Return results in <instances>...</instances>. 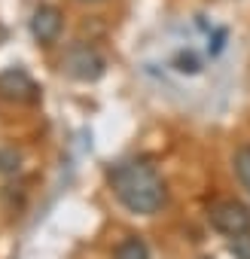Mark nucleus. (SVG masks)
<instances>
[{"label": "nucleus", "instance_id": "obj_1", "mask_svg": "<svg viewBox=\"0 0 250 259\" xmlns=\"http://www.w3.org/2000/svg\"><path fill=\"white\" fill-rule=\"evenodd\" d=\"M107 183L116 201L138 217H153L165 204V183L147 159H125L107 171Z\"/></svg>", "mask_w": 250, "mask_h": 259}, {"label": "nucleus", "instance_id": "obj_2", "mask_svg": "<svg viewBox=\"0 0 250 259\" xmlns=\"http://www.w3.org/2000/svg\"><path fill=\"white\" fill-rule=\"evenodd\" d=\"M107 70V58L92 43H70L61 55V73L76 82H98Z\"/></svg>", "mask_w": 250, "mask_h": 259}, {"label": "nucleus", "instance_id": "obj_3", "mask_svg": "<svg viewBox=\"0 0 250 259\" xmlns=\"http://www.w3.org/2000/svg\"><path fill=\"white\" fill-rule=\"evenodd\" d=\"M207 220H211V226L220 235L232 238V235H241V232L250 229V207L241 204V201H235V198H223V201L211 204Z\"/></svg>", "mask_w": 250, "mask_h": 259}, {"label": "nucleus", "instance_id": "obj_4", "mask_svg": "<svg viewBox=\"0 0 250 259\" xmlns=\"http://www.w3.org/2000/svg\"><path fill=\"white\" fill-rule=\"evenodd\" d=\"M40 98L37 82L31 79L28 70L22 67H7L0 73V101H10V104H34Z\"/></svg>", "mask_w": 250, "mask_h": 259}, {"label": "nucleus", "instance_id": "obj_5", "mask_svg": "<svg viewBox=\"0 0 250 259\" xmlns=\"http://www.w3.org/2000/svg\"><path fill=\"white\" fill-rule=\"evenodd\" d=\"M61 28H64V16H61L58 7L40 4V7L31 13V37H34L40 46H52V43L61 37Z\"/></svg>", "mask_w": 250, "mask_h": 259}, {"label": "nucleus", "instance_id": "obj_6", "mask_svg": "<svg viewBox=\"0 0 250 259\" xmlns=\"http://www.w3.org/2000/svg\"><path fill=\"white\" fill-rule=\"evenodd\" d=\"M113 259H150V247L141 235H129L122 238L113 250Z\"/></svg>", "mask_w": 250, "mask_h": 259}, {"label": "nucleus", "instance_id": "obj_7", "mask_svg": "<svg viewBox=\"0 0 250 259\" xmlns=\"http://www.w3.org/2000/svg\"><path fill=\"white\" fill-rule=\"evenodd\" d=\"M232 165H235V174H238L241 186L250 192V147H238V150H235Z\"/></svg>", "mask_w": 250, "mask_h": 259}, {"label": "nucleus", "instance_id": "obj_8", "mask_svg": "<svg viewBox=\"0 0 250 259\" xmlns=\"http://www.w3.org/2000/svg\"><path fill=\"white\" fill-rule=\"evenodd\" d=\"M229 253H232L235 259H250V229L229 238Z\"/></svg>", "mask_w": 250, "mask_h": 259}, {"label": "nucleus", "instance_id": "obj_9", "mask_svg": "<svg viewBox=\"0 0 250 259\" xmlns=\"http://www.w3.org/2000/svg\"><path fill=\"white\" fill-rule=\"evenodd\" d=\"M19 165H22V156L16 150H10V147L0 150V174H16Z\"/></svg>", "mask_w": 250, "mask_h": 259}, {"label": "nucleus", "instance_id": "obj_10", "mask_svg": "<svg viewBox=\"0 0 250 259\" xmlns=\"http://www.w3.org/2000/svg\"><path fill=\"white\" fill-rule=\"evenodd\" d=\"M177 64H180L177 70H183V73H195V70H198V61H195L192 55H180V58H177Z\"/></svg>", "mask_w": 250, "mask_h": 259}, {"label": "nucleus", "instance_id": "obj_11", "mask_svg": "<svg viewBox=\"0 0 250 259\" xmlns=\"http://www.w3.org/2000/svg\"><path fill=\"white\" fill-rule=\"evenodd\" d=\"M223 40H226V31H223V28H220V31H217V34H214V46H211V55H217V52H220V49H223Z\"/></svg>", "mask_w": 250, "mask_h": 259}, {"label": "nucleus", "instance_id": "obj_12", "mask_svg": "<svg viewBox=\"0 0 250 259\" xmlns=\"http://www.w3.org/2000/svg\"><path fill=\"white\" fill-rule=\"evenodd\" d=\"M79 4H101V0H79Z\"/></svg>", "mask_w": 250, "mask_h": 259}, {"label": "nucleus", "instance_id": "obj_13", "mask_svg": "<svg viewBox=\"0 0 250 259\" xmlns=\"http://www.w3.org/2000/svg\"><path fill=\"white\" fill-rule=\"evenodd\" d=\"M201 259H207V256H201Z\"/></svg>", "mask_w": 250, "mask_h": 259}]
</instances>
